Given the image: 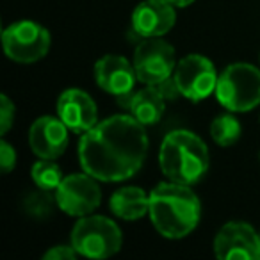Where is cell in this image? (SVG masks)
I'll return each mask as SVG.
<instances>
[{"mask_svg": "<svg viewBox=\"0 0 260 260\" xmlns=\"http://www.w3.org/2000/svg\"><path fill=\"white\" fill-rule=\"evenodd\" d=\"M148 136L134 116H111L84 132L79 160L86 173L100 182H121L145 164Z\"/></svg>", "mask_w": 260, "mask_h": 260, "instance_id": "6da1fadb", "label": "cell"}, {"mask_svg": "<svg viewBox=\"0 0 260 260\" xmlns=\"http://www.w3.org/2000/svg\"><path fill=\"white\" fill-rule=\"evenodd\" d=\"M150 219L168 239H182L200 223L202 203L191 185L160 182L150 192Z\"/></svg>", "mask_w": 260, "mask_h": 260, "instance_id": "7a4b0ae2", "label": "cell"}, {"mask_svg": "<svg viewBox=\"0 0 260 260\" xmlns=\"http://www.w3.org/2000/svg\"><path fill=\"white\" fill-rule=\"evenodd\" d=\"M209 148L189 130H173L162 139L159 164L168 180L192 185L209 171Z\"/></svg>", "mask_w": 260, "mask_h": 260, "instance_id": "3957f363", "label": "cell"}, {"mask_svg": "<svg viewBox=\"0 0 260 260\" xmlns=\"http://www.w3.org/2000/svg\"><path fill=\"white\" fill-rule=\"evenodd\" d=\"M216 98L232 112L253 111L260 104V70L248 62L226 66L217 79Z\"/></svg>", "mask_w": 260, "mask_h": 260, "instance_id": "277c9868", "label": "cell"}, {"mask_svg": "<svg viewBox=\"0 0 260 260\" xmlns=\"http://www.w3.org/2000/svg\"><path fill=\"white\" fill-rule=\"evenodd\" d=\"M121 230L105 216H82L72 230V246L86 258H109L121 248Z\"/></svg>", "mask_w": 260, "mask_h": 260, "instance_id": "5b68a950", "label": "cell"}, {"mask_svg": "<svg viewBox=\"0 0 260 260\" xmlns=\"http://www.w3.org/2000/svg\"><path fill=\"white\" fill-rule=\"evenodd\" d=\"M4 52L11 61L32 64L43 59L50 50V34L43 25L32 20L11 23L2 32Z\"/></svg>", "mask_w": 260, "mask_h": 260, "instance_id": "8992f818", "label": "cell"}, {"mask_svg": "<svg viewBox=\"0 0 260 260\" xmlns=\"http://www.w3.org/2000/svg\"><path fill=\"white\" fill-rule=\"evenodd\" d=\"M138 80L145 86H159L171 79L177 68L175 48L160 38H146L134 52Z\"/></svg>", "mask_w": 260, "mask_h": 260, "instance_id": "52a82bcc", "label": "cell"}, {"mask_svg": "<svg viewBox=\"0 0 260 260\" xmlns=\"http://www.w3.org/2000/svg\"><path fill=\"white\" fill-rule=\"evenodd\" d=\"M217 75L212 61L200 54H191L180 59L175 68L173 80L178 87V93L191 102L205 100L216 93Z\"/></svg>", "mask_w": 260, "mask_h": 260, "instance_id": "ba28073f", "label": "cell"}, {"mask_svg": "<svg viewBox=\"0 0 260 260\" xmlns=\"http://www.w3.org/2000/svg\"><path fill=\"white\" fill-rule=\"evenodd\" d=\"M57 207L68 216L82 217L96 210L102 203V191L96 178L89 173H73L62 178L61 185L55 189Z\"/></svg>", "mask_w": 260, "mask_h": 260, "instance_id": "9c48e42d", "label": "cell"}, {"mask_svg": "<svg viewBox=\"0 0 260 260\" xmlns=\"http://www.w3.org/2000/svg\"><path fill=\"white\" fill-rule=\"evenodd\" d=\"M214 255L221 260H260V235L251 224L230 221L214 239Z\"/></svg>", "mask_w": 260, "mask_h": 260, "instance_id": "30bf717a", "label": "cell"}, {"mask_svg": "<svg viewBox=\"0 0 260 260\" xmlns=\"http://www.w3.org/2000/svg\"><path fill=\"white\" fill-rule=\"evenodd\" d=\"M68 126L61 118L41 116L29 130V145L40 159L55 160L66 152L68 146Z\"/></svg>", "mask_w": 260, "mask_h": 260, "instance_id": "8fae6325", "label": "cell"}, {"mask_svg": "<svg viewBox=\"0 0 260 260\" xmlns=\"http://www.w3.org/2000/svg\"><path fill=\"white\" fill-rule=\"evenodd\" d=\"M57 116L72 132L84 134L98 123V109L94 100L82 89H66L57 100Z\"/></svg>", "mask_w": 260, "mask_h": 260, "instance_id": "7c38bea8", "label": "cell"}, {"mask_svg": "<svg viewBox=\"0 0 260 260\" xmlns=\"http://www.w3.org/2000/svg\"><path fill=\"white\" fill-rule=\"evenodd\" d=\"M94 80L100 89L119 98L132 93L138 73L134 64H130L123 55L107 54L94 64Z\"/></svg>", "mask_w": 260, "mask_h": 260, "instance_id": "4fadbf2b", "label": "cell"}, {"mask_svg": "<svg viewBox=\"0 0 260 260\" xmlns=\"http://www.w3.org/2000/svg\"><path fill=\"white\" fill-rule=\"evenodd\" d=\"M175 6L168 0H143L132 13V29L141 38H162L175 25Z\"/></svg>", "mask_w": 260, "mask_h": 260, "instance_id": "5bb4252c", "label": "cell"}, {"mask_svg": "<svg viewBox=\"0 0 260 260\" xmlns=\"http://www.w3.org/2000/svg\"><path fill=\"white\" fill-rule=\"evenodd\" d=\"M126 104H123L128 109L130 116H134L141 125H155L164 114L166 109V98L160 93L157 86H146L145 89L138 93L125 94Z\"/></svg>", "mask_w": 260, "mask_h": 260, "instance_id": "9a60e30c", "label": "cell"}, {"mask_svg": "<svg viewBox=\"0 0 260 260\" xmlns=\"http://www.w3.org/2000/svg\"><path fill=\"white\" fill-rule=\"evenodd\" d=\"M109 207L119 219L138 221L150 212V194L139 187H121L111 196Z\"/></svg>", "mask_w": 260, "mask_h": 260, "instance_id": "2e32d148", "label": "cell"}, {"mask_svg": "<svg viewBox=\"0 0 260 260\" xmlns=\"http://www.w3.org/2000/svg\"><path fill=\"white\" fill-rule=\"evenodd\" d=\"M57 203V198L52 196V191L38 187L36 191H30L25 194L22 202L23 212L36 221H45L54 214V207Z\"/></svg>", "mask_w": 260, "mask_h": 260, "instance_id": "e0dca14e", "label": "cell"}, {"mask_svg": "<svg viewBox=\"0 0 260 260\" xmlns=\"http://www.w3.org/2000/svg\"><path fill=\"white\" fill-rule=\"evenodd\" d=\"M241 121L232 114H221L217 118H214V121L210 123V136L223 148L235 145L239 141V138H241Z\"/></svg>", "mask_w": 260, "mask_h": 260, "instance_id": "ac0fdd59", "label": "cell"}, {"mask_svg": "<svg viewBox=\"0 0 260 260\" xmlns=\"http://www.w3.org/2000/svg\"><path fill=\"white\" fill-rule=\"evenodd\" d=\"M32 180L36 184V187L47 189V191H55L62 182V171L57 166V162H54L52 159H41L30 170Z\"/></svg>", "mask_w": 260, "mask_h": 260, "instance_id": "d6986e66", "label": "cell"}, {"mask_svg": "<svg viewBox=\"0 0 260 260\" xmlns=\"http://www.w3.org/2000/svg\"><path fill=\"white\" fill-rule=\"evenodd\" d=\"M15 123V104L9 100L8 94L0 96V134L6 136Z\"/></svg>", "mask_w": 260, "mask_h": 260, "instance_id": "ffe728a7", "label": "cell"}, {"mask_svg": "<svg viewBox=\"0 0 260 260\" xmlns=\"http://www.w3.org/2000/svg\"><path fill=\"white\" fill-rule=\"evenodd\" d=\"M15 166H16L15 148L6 139H2L0 141V168H2V173L8 175L11 170H15Z\"/></svg>", "mask_w": 260, "mask_h": 260, "instance_id": "44dd1931", "label": "cell"}, {"mask_svg": "<svg viewBox=\"0 0 260 260\" xmlns=\"http://www.w3.org/2000/svg\"><path fill=\"white\" fill-rule=\"evenodd\" d=\"M79 256L77 249L72 244H59V246H52L47 253L43 255L45 260H75Z\"/></svg>", "mask_w": 260, "mask_h": 260, "instance_id": "7402d4cb", "label": "cell"}, {"mask_svg": "<svg viewBox=\"0 0 260 260\" xmlns=\"http://www.w3.org/2000/svg\"><path fill=\"white\" fill-rule=\"evenodd\" d=\"M170 4H173L175 8H187V6H191L194 0H168Z\"/></svg>", "mask_w": 260, "mask_h": 260, "instance_id": "603a6c76", "label": "cell"}, {"mask_svg": "<svg viewBox=\"0 0 260 260\" xmlns=\"http://www.w3.org/2000/svg\"><path fill=\"white\" fill-rule=\"evenodd\" d=\"M258 235H260V234H258Z\"/></svg>", "mask_w": 260, "mask_h": 260, "instance_id": "cb8c5ba5", "label": "cell"}]
</instances>
